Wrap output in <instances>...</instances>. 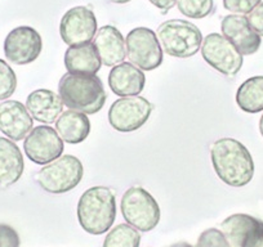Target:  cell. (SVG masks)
Listing matches in <instances>:
<instances>
[{"label":"cell","instance_id":"8","mask_svg":"<svg viewBox=\"0 0 263 247\" xmlns=\"http://www.w3.org/2000/svg\"><path fill=\"white\" fill-rule=\"evenodd\" d=\"M201 55L206 64L224 76H236L242 67V54L221 34H209L201 43Z\"/></svg>","mask_w":263,"mask_h":247},{"label":"cell","instance_id":"9","mask_svg":"<svg viewBox=\"0 0 263 247\" xmlns=\"http://www.w3.org/2000/svg\"><path fill=\"white\" fill-rule=\"evenodd\" d=\"M153 112V105L146 98L133 95L115 100L108 110L111 127L121 133L138 130L147 122Z\"/></svg>","mask_w":263,"mask_h":247},{"label":"cell","instance_id":"17","mask_svg":"<svg viewBox=\"0 0 263 247\" xmlns=\"http://www.w3.org/2000/svg\"><path fill=\"white\" fill-rule=\"evenodd\" d=\"M93 44L105 66H115L125 59V40L116 27L110 25L101 27L96 34Z\"/></svg>","mask_w":263,"mask_h":247},{"label":"cell","instance_id":"30","mask_svg":"<svg viewBox=\"0 0 263 247\" xmlns=\"http://www.w3.org/2000/svg\"><path fill=\"white\" fill-rule=\"evenodd\" d=\"M148 2L160 9L163 14L168 13L169 9H172L177 4V0H148Z\"/></svg>","mask_w":263,"mask_h":247},{"label":"cell","instance_id":"15","mask_svg":"<svg viewBox=\"0 0 263 247\" xmlns=\"http://www.w3.org/2000/svg\"><path fill=\"white\" fill-rule=\"evenodd\" d=\"M31 115L26 106L18 100H6L0 103V132L13 142L25 139L32 130Z\"/></svg>","mask_w":263,"mask_h":247},{"label":"cell","instance_id":"11","mask_svg":"<svg viewBox=\"0 0 263 247\" xmlns=\"http://www.w3.org/2000/svg\"><path fill=\"white\" fill-rule=\"evenodd\" d=\"M60 34L69 47L92 42L97 34V19L92 9L75 7L66 12L61 19Z\"/></svg>","mask_w":263,"mask_h":247},{"label":"cell","instance_id":"2","mask_svg":"<svg viewBox=\"0 0 263 247\" xmlns=\"http://www.w3.org/2000/svg\"><path fill=\"white\" fill-rule=\"evenodd\" d=\"M58 92L66 107L85 115H95L102 110L107 98L100 77L90 74L63 75Z\"/></svg>","mask_w":263,"mask_h":247},{"label":"cell","instance_id":"29","mask_svg":"<svg viewBox=\"0 0 263 247\" xmlns=\"http://www.w3.org/2000/svg\"><path fill=\"white\" fill-rule=\"evenodd\" d=\"M250 26L259 36H263V2H260L248 17Z\"/></svg>","mask_w":263,"mask_h":247},{"label":"cell","instance_id":"24","mask_svg":"<svg viewBox=\"0 0 263 247\" xmlns=\"http://www.w3.org/2000/svg\"><path fill=\"white\" fill-rule=\"evenodd\" d=\"M178 11L189 18H205L214 12V0H177Z\"/></svg>","mask_w":263,"mask_h":247},{"label":"cell","instance_id":"21","mask_svg":"<svg viewBox=\"0 0 263 247\" xmlns=\"http://www.w3.org/2000/svg\"><path fill=\"white\" fill-rule=\"evenodd\" d=\"M55 130L62 140L70 145L82 143L90 134V121L85 113L69 110L55 121Z\"/></svg>","mask_w":263,"mask_h":247},{"label":"cell","instance_id":"32","mask_svg":"<svg viewBox=\"0 0 263 247\" xmlns=\"http://www.w3.org/2000/svg\"><path fill=\"white\" fill-rule=\"evenodd\" d=\"M111 3H116V4H125V3H129L130 0H110Z\"/></svg>","mask_w":263,"mask_h":247},{"label":"cell","instance_id":"28","mask_svg":"<svg viewBox=\"0 0 263 247\" xmlns=\"http://www.w3.org/2000/svg\"><path fill=\"white\" fill-rule=\"evenodd\" d=\"M0 247H20L18 233L8 224H0Z\"/></svg>","mask_w":263,"mask_h":247},{"label":"cell","instance_id":"3","mask_svg":"<svg viewBox=\"0 0 263 247\" xmlns=\"http://www.w3.org/2000/svg\"><path fill=\"white\" fill-rule=\"evenodd\" d=\"M116 218L115 192L107 187H92L85 191L78 203V219L85 232L103 234Z\"/></svg>","mask_w":263,"mask_h":247},{"label":"cell","instance_id":"19","mask_svg":"<svg viewBox=\"0 0 263 247\" xmlns=\"http://www.w3.org/2000/svg\"><path fill=\"white\" fill-rule=\"evenodd\" d=\"M24 156L18 146L0 137V187L8 188L20 180L24 173Z\"/></svg>","mask_w":263,"mask_h":247},{"label":"cell","instance_id":"25","mask_svg":"<svg viewBox=\"0 0 263 247\" xmlns=\"http://www.w3.org/2000/svg\"><path fill=\"white\" fill-rule=\"evenodd\" d=\"M17 88V76L6 60L0 59V100L8 99Z\"/></svg>","mask_w":263,"mask_h":247},{"label":"cell","instance_id":"20","mask_svg":"<svg viewBox=\"0 0 263 247\" xmlns=\"http://www.w3.org/2000/svg\"><path fill=\"white\" fill-rule=\"evenodd\" d=\"M65 66L71 74L96 75L101 70L102 62L95 44L85 43L69 47L65 53Z\"/></svg>","mask_w":263,"mask_h":247},{"label":"cell","instance_id":"12","mask_svg":"<svg viewBox=\"0 0 263 247\" xmlns=\"http://www.w3.org/2000/svg\"><path fill=\"white\" fill-rule=\"evenodd\" d=\"M42 36L35 29L20 26L12 30L4 42V54L14 65H29L42 53Z\"/></svg>","mask_w":263,"mask_h":247},{"label":"cell","instance_id":"23","mask_svg":"<svg viewBox=\"0 0 263 247\" xmlns=\"http://www.w3.org/2000/svg\"><path fill=\"white\" fill-rule=\"evenodd\" d=\"M141 236L129 224H119L106 236L103 247H140Z\"/></svg>","mask_w":263,"mask_h":247},{"label":"cell","instance_id":"27","mask_svg":"<svg viewBox=\"0 0 263 247\" xmlns=\"http://www.w3.org/2000/svg\"><path fill=\"white\" fill-rule=\"evenodd\" d=\"M260 0H223V7L234 14H249Z\"/></svg>","mask_w":263,"mask_h":247},{"label":"cell","instance_id":"14","mask_svg":"<svg viewBox=\"0 0 263 247\" xmlns=\"http://www.w3.org/2000/svg\"><path fill=\"white\" fill-rule=\"evenodd\" d=\"M221 30L223 36L236 47L242 55H250L258 52L260 36L250 26L248 17L242 14H229L222 19Z\"/></svg>","mask_w":263,"mask_h":247},{"label":"cell","instance_id":"13","mask_svg":"<svg viewBox=\"0 0 263 247\" xmlns=\"http://www.w3.org/2000/svg\"><path fill=\"white\" fill-rule=\"evenodd\" d=\"M221 231L231 247H254L263 233V221L247 214H234L222 221Z\"/></svg>","mask_w":263,"mask_h":247},{"label":"cell","instance_id":"16","mask_svg":"<svg viewBox=\"0 0 263 247\" xmlns=\"http://www.w3.org/2000/svg\"><path fill=\"white\" fill-rule=\"evenodd\" d=\"M146 77L142 70L130 62H121L111 69L108 74V85L118 97H133L142 93Z\"/></svg>","mask_w":263,"mask_h":247},{"label":"cell","instance_id":"26","mask_svg":"<svg viewBox=\"0 0 263 247\" xmlns=\"http://www.w3.org/2000/svg\"><path fill=\"white\" fill-rule=\"evenodd\" d=\"M195 247H231L222 231L211 228L204 231L197 238Z\"/></svg>","mask_w":263,"mask_h":247},{"label":"cell","instance_id":"31","mask_svg":"<svg viewBox=\"0 0 263 247\" xmlns=\"http://www.w3.org/2000/svg\"><path fill=\"white\" fill-rule=\"evenodd\" d=\"M171 247H194V246H191V244L187 243V242H177V243L172 244Z\"/></svg>","mask_w":263,"mask_h":247},{"label":"cell","instance_id":"7","mask_svg":"<svg viewBox=\"0 0 263 247\" xmlns=\"http://www.w3.org/2000/svg\"><path fill=\"white\" fill-rule=\"evenodd\" d=\"M126 55L142 71L155 70L163 64V49L158 36L147 27L132 30L125 39Z\"/></svg>","mask_w":263,"mask_h":247},{"label":"cell","instance_id":"22","mask_svg":"<svg viewBox=\"0 0 263 247\" xmlns=\"http://www.w3.org/2000/svg\"><path fill=\"white\" fill-rule=\"evenodd\" d=\"M236 103L247 113L263 111V76L245 80L237 89Z\"/></svg>","mask_w":263,"mask_h":247},{"label":"cell","instance_id":"10","mask_svg":"<svg viewBox=\"0 0 263 247\" xmlns=\"http://www.w3.org/2000/svg\"><path fill=\"white\" fill-rule=\"evenodd\" d=\"M63 140L57 130L48 125L34 128L25 138L24 150L27 157L37 165H47L61 157L63 152Z\"/></svg>","mask_w":263,"mask_h":247},{"label":"cell","instance_id":"5","mask_svg":"<svg viewBox=\"0 0 263 247\" xmlns=\"http://www.w3.org/2000/svg\"><path fill=\"white\" fill-rule=\"evenodd\" d=\"M84 169L82 161L71 155H65L40 169L36 181L45 192L61 195L74 190L82 181Z\"/></svg>","mask_w":263,"mask_h":247},{"label":"cell","instance_id":"1","mask_svg":"<svg viewBox=\"0 0 263 247\" xmlns=\"http://www.w3.org/2000/svg\"><path fill=\"white\" fill-rule=\"evenodd\" d=\"M211 157L217 175L230 187H244L254 175V161L242 143L222 138L211 147Z\"/></svg>","mask_w":263,"mask_h":247},{"label":"cell","instance_id":"6","mask_svg":"<svg viewBox=\"0 0 263 247\" xmlns=\"http://www.w3.org/2000/svg\"><path fill=\"white\" fill-rule=\"evenodd\" d=\"M126 223L141 232H150L160 221V208L155 198L142 187H132L124 193L120 203Z\"/></svg>","mask_w":263,"mask_h":247},{"label":"cell","instance_id":"4","mask_svg":"<svg viewBox=\"0 0 263 247\" xmlns=\"http://www.w3.org/2000/svg\"><path fill=\"white\" fill-rule=\"evenodd\" d=\"M159 43L166 54L177 58H189L201 48L203 35L199 27L183 19H169L160 25L156 32Z\"/></svg>","mask_w":263,"mask_h":247},{"label":"cell","instance_id":"33","mask_svg":"<svg viewBox=\"0 0 263 247\" xmlns=\"http://www.w3.org/2000/svg\"><path fill=\"white\" fill-rule=\"evenodd\" d=\"M254 247H263V233H262V236H260V238L258 239V242L255 243Z\"/></svg>","mask_w":263,"mask_h":247},{"label":"cell","instance_id":"18","mask_svg":"<svg viewBox=\"0 0 263 247\" xmlns=\"http://www.w3.org/2000/svg\"><path fill=\"white\" fill-rule=\"evenodd\" d=\"M63 102L60 94L48 89H37L30 93L26 108L32 118L43 123H52L62 113Z\"/></svg>","mask_w":263,"mask_h":247},{"label":"cell","instance_id":"34","mask_svg":"<svg viewBox=\"0 0 263 247\" xmlns=\"http://www.w3.org/2000/svg\"><path fill=\"white\" fill-rule=\"evenodd\" d=\"M259 132L263 137V115L260 116V120H259Z\"/></svg>","mask_w":263,"mask_h":247}]
</instances>
